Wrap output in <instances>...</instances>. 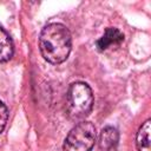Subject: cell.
<instances>
[{"mask_svg":"<svg viewBox=\"0 0 151 151\" xmlns=\"http://www.w3.org/2000/svg\"><path fill=\"white\" fill-rule=\"evenodd\" d=\"M72 39L66 26L59 22L46 25L39 38V47L41 55L51 64H60L65 61L71 52Z\"/></svg>","mask_w":151,"mask_h":151,"instance_id":"cell-1","label":"cell"},{"mask_svg":"<svg viewBox=\"0 0 151 151\" xmlns=\"http://www.w3.org/2000/svg\"><path fill=\"white\" fill-rule=\"evenodd\" d=\"M93 100L92 90L86 83H73L66 94V111L68 117L72 119L86 117L92 110Z\"/></svg>","mask_w":151,"mask_h":151,"instance_id":"cell-2","label":"cell"},{"mask_svg":"<svg viewBox=\"0 0 151 151\" xmlns=\"http://www.w3.org/2000/svg\"><path fill=\"white\" fill-rule=\"evenodd\" d=\"M96 142V127L90 122L77 124L67 134L64 151H91Z\"/></svg>","mask_w":151,"mask_h":151,"instance_id":"cell-3","label":"cell"},{"mask_svg":"<svg viewBox=\"0 0 151 151\" xmlns=\"http://www.w3.org/2000/svg\"><path fill=\"white\" fill-rule=\"evenodd\" d=\"M122 41H124V34L117 28L109 27L106 28L103 37L97 41V47L99 51H105L112 45H118Z\"/></svg>","mask_w":151,"mask_h":151,"instance_id":"cell-4","label":"cell"},{"mask_svg":"<svg viewBox=\"0 0 151 151\" xmlns=\"http://www.w3.org/2000/svg\"><path fill=\"white\" fill-rule=\"evenodd\" d=\"M14 47L11 37L0 25V63L9 60L13 55Z\"/></svg>","mask_w":151,"mask_h":151,"instance_id":"cell-5","label":"cell"},{"mask_svg":"<svg viewBox=\"0 0 151 151\" xmlns=\"http://www.w3.org/2000/svg\"><path fill=\"white\" fill-rule=\"evenodd\" d=\"M118 143V132L116 129L107 126L100 133V149L104 151H111L117 146Z\"/></svg>","mask_w":151,"mask_h":151,"instance_id":"cell-6","label":"cell"},{"mask_svg":"<svg viewBox=\"0 0 151 151\" xmlns=\"http://www.w3.org/2000/svg\"><path fill=\"white\" fill-rule=\"evenodd\" d=\"M137 147L138 151H151L150 143V119H147L139 129L137 133Z\"/></svg>","mask_w":151,"mask_h":151,"instance_id":"cell-7","label":"cell"},{"mask_svg":"<svg viewBox=\"0 0 151 151\" xmlns=\"http://www.w3.org/2000/svg\"><path fill=\"white\" fill-rule=\"evenodd\" d=\"M7 119H8V110H7L6 105L0 100V133L4 131Z\"/></svg>","mask_w":151,"mask_h":151,"instance_id":"cell-8","label":"cell"}]
</instances>
